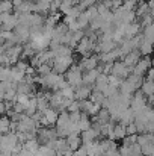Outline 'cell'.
<instances>
[{"label":"cell","mask_w":154,"mask_h":156,"mask_svg":"<svg viewBox=\"0 0 154 156\" xmlns=\"http://www.w3.org/2000/svg\"><path fill=\"white\" fill-rule=\"evenodd\" d=\"M82 70H80V67L74 62L73 65H70V68L63 73V79L68 82V85L70 87H73L74 90L77 88V87H80V85H83V82H82Z\"/></svg>","instance_id":"1"},{"label":"cell","mask_w":154,"mask_h":156,"mask_svg":"<svg viewBox=\"0 0 154 156\" xmlns=\"http://www.w3.org/2000/svg\"><path fill=\"white\" fill-rule=\"evenodd\" d=\"M74 64V56L73 55H68V56H54L53 61H51V70L57 74H63L70 65Z\"/></svg>","instance_id":"2"},{"label":"cell","mask_w":154,"mask_h":156,"mask_svg":"<svg viewBox=\"0 0 154 156\" xmlns=\"http://www.w3.org/2000/svg\"><path fill=\"white\" fill-rule=\"evenodd\" d=\"M132 68H133V67H127V65L119 59V61H115V62L112 64L110 74H113V76H116V77H119V79H125V77L132 73Z\"/></svg>","instance_id":"3"},{"label":"cell","mask_w":154,"mask_h":156,"mask_svg":"<svg viewBox=\"0 0 154 156\" xmlns=\"http://www.w3.org/2000/svg\"><path fill=\"white\" fill-rule=\"evenodd\" d=\"M94 47H95V43H92L88 37H83L79 43H77V46L74 47L79 55H82V56H91L92 52H94Z\"/></svg>","instance_id":"4"},{"label":"cell","mask_w":154,"mask_h":156,"mask_svg":"<svg viewBox=\"0 0 154 156\" xmlns=\"http://www.w3.org/2000/svg\"><path fill=\"white\" fill-rule=\"evenodd\" d=\"M151 67V58H150V55L148 56H142L135 65H133V68H132V73H135V74H138V76H144L145 77V71L148 70Z\"/></svg>","instance_id":"5"},{"label":"cell","mask_w":154,"mask_h":156,"mask_svg":"<svg viewBox=\"0 0 154 156\" xmlns=\"http://www.w3.org/2000/svg\"><path fill=\"white\" fill-rule=\"evenodd\" d=\"M98 62H100L98 56L97 55H91V56H83L77 65L80 67L82 71H88V70H94L98 65Z\"/></svg>","instance_id":"6"},{"label":"cell","mask_w":154,"mask_h":156,"mask_svg":"<svg viewBox=\"0 0 154 156\" xmlns=\"http://www.w3.org/2000/svg\"><path fill=\"white\" fill-rule=\"evenodd\" d=\"M14 37L17 40L18 44H24L29 41V26H23V24H17L14 27Z\"/></svg>","instance_id":"7"},{"label":"cell","mask_w":154,"mask_h":156,"mask_svg":"<svg viewBox=\"0 0 154 156\" xmlns=\"http://www.w3.org/2000/svg\"><path fill=\"white\" fill-rule=\"evenodd\" d=\"M98 74H100V71H98L97 68H94V70H88V71H83V73H82V82H83V85L92 88V87H94V82H95V79H97Z\"/></svg>","instance_id":"8"},{"label":"cell","mask_w":154,"mask_h":156,"mask_svg":"<svg viewBox=\"0 0 154 156\" xmlns=\"http://www.w3.org/2000/svg\"><path fill=\"white\" fill-rule=\"evenodd\" d=\"M141 56H142V55L139 53V50H138V49H133V50H130V52L127 53V55H125L121 61H122L127 67H133V65H135V64H136V62L141 59Z\"/></svg>","instance_id":"9"},{"label":"cell","mask_w":154,"mask_h":156,"mask_svg":"<svg viewBox=\"0 0 154 156\" xmlns=\"http://www.w3.org/2000/svg\"><path fill=\"white\" fill-rule=\"evenodd\" d=\"M141 32V24L138 21H133V23H128L125 24L124 27V37L125 38H133L135 35H138Z\"/></svg>","instance_id":"10"},{"label":"cell","mask_w":154,"mask_h":156,"mask_svg":"<svg viewBox=\"0 0 154 156\" xmlns=\"http://www.w3.org/2000/svg\"><path fill=\"white\" fill-rule=\"evenodd\" d=\"M91 91H92V88H89L86 85H80V87H77L74 90V99L76 100H85V99L89 97Z\"/></svg>","instance_id":"11"},{"label":"cell","mask_w":154,"mask_h":156,"mask_svg":"<svg viewBox=\"0 0 154 156\" xmlns=\"http://www.w3.org/2000/svg\"><path fill=\"white\" fill-rule=\"evenodd\" d=\"M133 121H135V114H133V111H132L130 108L124 109V111L119 114V123H121L122 126H127L128 123H133Z\"/></svg>","instance_id":"12"},{"label":"cell","mask_w":154,"mask_h":156,"mask_svg":"<svg viewBox=\"0 0 154 156\" xmlns=\"http://www.w3.org/2000/svg\"><path fill=\"white\" fill-rule=\"evenodd\" d=\"M65 140H67V144H68V147H70L73 152H74V150H77V149L82 146L80 135H73V133H71V135H68Z\"/></svg>","instance_id":"13"},{"label":"cell","mask_w":154,"mask_h":156,"mask_svg":"<svg viewBox=\"0 0 154 156\" xmlns=\"http://www.w3.org/2000/svg\"><path fill=\"white\" fill-rule=\"evenodd\" d=\"M113 141H121L125 136V126H122L121 123L113 124Z\"/></svg>","instance_id":"14"},{"label":"cell","mask_w":154,"mask_h":156,"mask_svg":"<svg viewBox=\"0 0 154 156\" xmlns=\"http://www.w3.org/2000/svg\"><path fill=\"white\" fill-rule=\"evenodd\" d=\"M106 87H107V74H103V73H100V74L97 76L95 82H94V87H92V90L103 91Z\"/></svg>","instance_id":"15"},{"label":"cell","mask_w":154,"mask_h":156,"mask_svg":"<svg viewBox=\"0 0 154 156\" xmlns=\"http://www.w3.org/2000/svg\"><path fill=\"white\" fill-rule=\"evenodd\" d=\"M44 20H46L44 15L36 14V12H32V18H30V24H29V27H43Z\"/></svg>","instance_id":"16"},{"label":"cell","mask_w":154,"mask_h":156,"mask_svg":"<svg viewBox=\"0 0 154 156\" xmlns=\"http://www.w3.org/2000/svg\"><path fill=\"white\" fill-rule=\"evenodd\" d=\"M68 123H70L68 112H67V111H62V112H59V114H57V118H56V123H54V126H56V127H63V126H67Z\"/></svg>","instance_id":"17"},{"label":"cell","mask_w":154,"mask_h":156,"mask_svg":"<svg viewBox=\"0 0 154 156\" xmlns=\"http://www.w3.org/2000/svg\"><path fill=\"white\" fill-rule=\"evenodd\" d=\"M77 127H79L80 132H82V130H86V129L91 127V120H89V115H88V114L82 112V117H80V120L77 121Z\"/></svg>","instance_id":"18"},{"label":"cell","mask_w":154,"mask_h":156,"mask_svg":"<svg viewBox=\"0 0 154 156\" xmlns=\"http://www.w3.org/2000/svg\"><path fill=\"white\" fill-rule=\"evenodd\" d=\"M95 117H97V121L100 124H106V123L110 121V114H109V111L106 108H100V111L95 114Z\"/></svg>","instance_id":"19"},{"label":"cell","mask_w":154,"mask_h":156,"mask_svg":"<svg viewBox=\"0 0 154 156\" xmlns=\"http://www.w3.org/2000/svg\"><path fill=\"white\" fill-rule=\"evenodd\" d=\"M138 50H139V53L142 56H148V55H151V50H153V43L142 40L141 44H139V47H138Z\"/></svg>","instance_id":"20"},{"label":"cell","mask_w":154,"mask_h":156,"mask_svg":"<svg viewBox=\"0 0 154 156\" xmlns=\"http://www.w3.org/2000/svg\"><path fill=\"white\" fill-rule=\"evenodd\" d=\"M53 55L54 56H68V55H73V49L67 44H59L57 49L53 50Z\"/></svg>","instance_id":"21"},{"label":"cell","mask_w":154,"mask_h":156,"mask_svg":"<svg viewBox=\"0 0 154 156\" xmlns=\"http://www.w3.org/2000/svg\"><path fill=\"white\" fill-rule=\"evenodd\" d=\"M43 114H44L46 120L49 121V126H54V123H56V118H57V112H56L53 108H50V106H49V108H47V109H46Z\"/></svg>","instance_id":"22"},{"label":"cell","mask_w":154,"mask_h":156,"mask_svg":"<svg viewBox=\"0 0 154 156\" xmlns=\"http://www.w3.org/2000/svg\"><path fill=\"white\" fill-rule=\"evenodd\" d=\"M38 147H39V143L36 141V138H33V140H27V141L23 143V149H26V150L30 152V153H35V152L38 150Z\"/></svg>","instance_id":"23"},{"label":"cell","mask_w":154,"mask_h":156,"mask_svg":"<svg viewBox=\"0 0 154 156\" xmlns=\"http://www.w3.org/2000/svg\"><path fill=\"white\" fill-rule=\"evenodd\" d=\"M23 76H24V71L18 70L15 65H11V80H12V82H17V83L21 82Z\"/></svg>","instance_id":"24"},{"label":"cell","mask_w":154,"mask_h":156,"mask_svg":"<svg viewBox=\"0 0 154 156\" xmlns=\"http://www.w3.org/2000/svg\"><path fill=\"white\" fill-rule=\"evenodd\" d=\"M104 24H106V23H104V20L101 18V15H97L95 18L89 20V29H92V30H98V29H101Z\"/></svg>","instance_id":"25"},{"label":"cell","mask_w":154,"mask_h":156,"mask_svg":"<svg viewBox=\"0 0 154 156\" xmlns=\"http://www.w3.org/2000/svg\"><path fill=\"white\" fill-rule=\"evenodd\" d=\"M141 91H142L145 96H151L154 93L153 80H145V79H144V82H142V85H141Z\"/></svg>","instance_id":"26"},{"label":"cell","mask_w":154,"mask_h":156,"mask_svg":"<svg viewBox=\"0 0 154 156\" xmlns=\"http://www.w3.org/2000/svg\"><path fill=\"white\" fill-rule=\"evenodd\" d=\"M141 155L142 156H153L154 155V141L145 143L144 146H141Z\"/></svg>","instance_id":"27"},{"label":"cell","mask_w":154,"mask_h":156,"mask_svg":"<svg viewBox=\"0 0 154 156\" xmlns=\"http://www.w3.org/2000/svg\"><path fill=\"white\" fill-rule=\"evenodd\" d=\"M65 149H68L67 140H65V138H56V140H54V152L62 153Z\"/></svg>","instance_id":"28"},{"label":"cell","mask_w":154,"mask_h":156,"mask_svg":"<svg viewBox=\"0 0 154 156\" xmlns=\"http://www.w3.org/2000/svg\"><path fill=\"white\" fill-rule=\"evenodd\" d=\"M92 103H101L103 99H104V94H103L101 91H97V90H92L91 91V94H89V97H88Z\"/></svg>","instance_id":"29"},{"label":"cell","mask_w":154,"mask_h":156,"mask_svg":"<svg viewBox=\"0 0 154 156\" xmlns=\"http://www.w3.org/2000/svg\"><path fill=\"white\" fill-rule=\"evenodd\" d=\"M9 123H11V120H9L8 117H5V114L0 115V132H2L3 135L9 132Z\"/></svg>","instance_id":"30"},{"label":"cell","mask_w":154,"mask_h":156,"mask_svg":"<svg viewBox=\"0 0 154 156\" xmlns=\"http://www.w3.org/2000/svg\"><path fill=\"white\" fill-rule=\"evenodd\" d=\"M49 106H50V103H49L47 97H39V99H36V111L44 112Z\"/></svg>","instance_id":"31"},{"label":"cell","mask_w":154,"mask_h":156,"mask_svg":"<svg viewBox=\"0 0 154 156\" xmlns=\"http://www.w3.org/2000/svg\"><path fill=\"white\" fill-rule=\"evenodd\" d=\"M83 14H85V17L88 18V20H92V18H95L97 15H98V12H97V6L95 5H92V6H89V8H86L85 11H82Z\"/></svg>","instance_id":"32"},{"label":"cell","mask_w":154,"mask_h":156,"mask_svg":"<svg viewBox=\"0 0 154 156\" xmlns=\"http://www.w3.org/2000/svg\"><path fill=\"white\" fill-rule=\"evenodd\" d=\"M15 96H17L15 88H6V90H5V93H3L2 100H9V102H14V100H15Z\"/></svg>","instance_id":"33"},{"label":"cell","mask_w":154,"mask_h":156,"mask_svg":"<svg viewBox=\"0 0 154 156\" xmlns=\"http://www.w3.org/2000/svg\"><path fill=\"white\" fill-rule=\"evenodd\" d=\"M11 80V67H3L0 65V82Z\"/></svg>","instance_id":"34"},{"label":"cell","mask_w":154,"mask_h":156,"mask_svg":"<svg viewBox=\"0 0 154 156\" xmlns=\"http://www.w3.org/2000/svg\"><path fill=\"white\" fill-rule=\"evenodd\" d=\"M51 71H53V70H51L50 64H39V65L36 67V73H38L39 76H46V74H49Z\"/></svg>","instance_id":"35"},{"label":"cell","mask_w":154,"mask_h":156,"mask_svg":"<svg viewBox=\"0 0 154 156\" xmlns=\"http://www.w3.org/2000/svg\"><path fill=\"white\" fill-rule=\"evenodd\" d=\"M76 20H77V23H79V27H80L82 30H85V29L89 26V20L85 17V14H83V12H82V14H80V15L76 18Z\"/></svg>","instance_id":"36"},{"label":"cell","mask_w":154,"mask_h":156,"mask_svg":"<svg viewBox=\"0 0 154 156\" xmlns=\"http://www.w3.org/2000/svg\"><path fill=\"white\" fill-rule=\"evenodd\" d=\"M60 91V94H62V97L63 99H74V88L73 87H67V88H63V90H59Z\"/></svg>","instance_id":"37"},{"label":"cell","mask_w":154,"mask_h":156,"mask_svg":"<svg viewBox=\"0 0 154 156\" xmlns=\"http://www.w3.org/2000/svg\"><path fill=\"white\" fill-rule=\"evenodd\" d=\"M101 93L104 94V97H110V96H113V94H116V93H118V88H116V87H113V85H110V83H107V87L103 90Z\"/></svg>","instance_id":"38"},{"label":"cell","mask_w":154,"mask_h":156,"mask_svg":"<svg viewBox=\"0 0 154 156\" xmlns=\"http://www.w3.org/2000/svg\"><path fill=\"white\" fill-rule=\"evenodd\" d=\"M121 80L122 79H119V77H116V76H113V74H107V83H110V85H113V87H119V83H121Z\"/></svg>","instance_id":"39"},{"label":"cell","mask_w":154,"mask_h":156,"mask_svg":"<svg viewBox=\"0 0 154 156\" xmlns=\"http://www.w3.org/2000/svg\"><path fill=\"white\" fill-rule=\"evenodd\" d=\"M29 97H30V96H27V94H18V93H17V96H15V100H14V102H18V103H21V105H24V106H26V103L29 102Z\"/></svg>","instance_id":"40"},{"label":"cell","mask_w":154,"mask_h":156,"mask_svg":"<svg viewBox=\"0 0 154 156\" xmlns=\"http://www.w3.org/2000/svg\"><path fill=\"white\" fill-rule=\"evenodd\" d=\"M68 117H70V121L71 123H77L82 117V112L80 111H76V112H68Z\"/></svg>","instance_id":"41"},{"label":"cell","mask_w":154,"mask_h":156,"mask_svg":"<svg viewBox=\"0 0 154 156\" xmlns=\"http://www.w3.org/2000/svg\"><path fill=\"white\" fill-rule=\"evenodd\" d=\"M76 111H80V108H79V100H73L71 103L67 106V112H76Z\"/></svg>","instance_id":"42"},{"label":"cell","mask_w":154,"mask_h":156,"mask_svg":"<svg viewBox=\"0 0 154 156\" xmlns=\"http://www.w3.org/2000/svg\"><path fill=\"white\" fill-rule=\"evenodd\" d=\"M133 133H138V132H136V124H135V121H133V123H128V124L125 126V135H133Z\"/></svg>","instance_id":"43"},{"label":"cell","mask_w":154,"mask_h":156,"mask_svg":"<svg viewBox=\"0 0 154 156\" xmlns=\"http://www.w3.org/2000/svg\"><path fill=\"white\" fill-rule=\"evenodd\" d=\"M73 156H88V153H86V147L82 144L77 150H74V152H73Z\"/></svg>","instance_id":"44"},{"label":"cell","mask_w":154,"mask_h":156,"mask_svg":"<svg viewBox=\"0 0 154 156\" xmlns=\"http://www.w3.org/2000/svg\"><path fill=\"white\" fill-rule=\"evenodd\" d=\"M12 111L21 114V112H24V105L18 103V102H14V103H12Z\"/></svg>","instance_id":"45"},{"label":"cell","mask_w":154,"mask_h":156,"mask_svg":"<svg viewBox=\"0 0 154 156\" xmlns=\"http://www.w3.org/2000/svg\"><path fill=\"white\" fill-rule=\"evenodd\" d=\"M17 156H33V153H30V152H27L26 149H21L18 153H17Z\"/></svg>","instance_id":"46"},{"label":"cell","mask_w":154,"mask_h":156,"mask_svg":"<svg viewBox=\"0 0 154 156\" xmlns=\"http://www.w3.org/2000/svg\"><path fill=\"white\" fill-rule=\"evenodd\" d=\"M21 2H23V0H11V3H12V9H14V8H17V6H20V5H21Z\"/></svg>","instance_id":"47"},{"label":"cell","mask_w":154,"mask_h":156,"mask_svg":"<svg viewBox=\"0 0 154 156\" xmlns=\"http://www.w3.org/2000/svg\"><path fill=\"white\" fill-rule=\"evenodd\" d=\"M6 112V108H5V103H3V100H0V115H3Z\"/></svg>","instance_id":"48"},{"label":"cell","mask_w":154,"mask_h":156,"mask_svg":"<svg viewBox=\"0 0 154 156\" xmlns=\"http://www.w3.org/2000/svg\"><path fill=\"white\" fill-rule=\"evenodd\" d=\"M3 93H5V87H3V83L0 82V99L3 97Z\"/></svg>","instance_id":"49"},{"label":"cell","mask_w":154,"mask_h":156,"mask_svg":"<svg viewBox=\"0 0 154 156\" xmlns=\"http://www.w3.org/2000/svg\"><path fill=\"white\" fill-rule=\"evenodd\" d=\"M11 152H0V156H11Z\"/></svg>","instance_id":"50"},{"label":"cell","mask_w":154,"mask_h":156,"mask_svg":"<svg viewBox=\"0 0 154 156\" xmlns=\"http://www.w3.org/2000/svg\"><path fill=\"white\" fill-rule=\"evenodd\" d=\"M3 41H5V38H3V35H2V32H0V44H2Z\"/></svg>","instance_id":"51"},{"label":"cell","mask_w":154,"mask_h":156,"mask_svg":"<svg viewBox=\"0 0 154 156\" xmlns=\"http://www.w3.org/2000/svg\"><path fill=\"white\" fill-rule=\"evenodd\" d=\"M23 2H29V3H35L36 0H23Z\"/></svg>","instance_id":"52"},{"label":"cell","mask_w":154,"mask_h":156,"mask_svg":"<svg viewBox=\"0 0 154 156\" xmlns=\"http://www.w3.org/2000/svg\"><path fill=\"white\" fill-rule=\"evenodd\" d=\"M2 136H3V133H2V132H0V141H2Z\"/></svg>","instance_id":"53"},{"label":"cell","mask_w":154,"mask_h":156,"mask_svg":"<svg viewBox=\"0 0 154 156\" xmlns=\"http://www.w3.org/2000/svg\"><path fill=\"white\" fill-rule=\"evenodd\" d=\"M0 27H2V23H0Z\"/></svg>","instance_id":"54"},{"label":"cell","mask_w":154,"mask_h":156,"mask_svg":"<svg viewBox=\"0 0 154 156\" xmlns=\"http://www.w3.org/2000/svg\"><path fill=\"white\" fill-rule=\"evenodd\" d=\"M53 156H56V155H53Z\"/></svg>","instance_id":"55"}]
</instances>
